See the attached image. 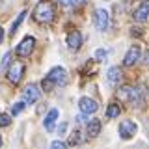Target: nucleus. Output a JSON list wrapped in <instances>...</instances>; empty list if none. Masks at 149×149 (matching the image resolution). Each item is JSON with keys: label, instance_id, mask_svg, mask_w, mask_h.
<instances>
[{"label": "nucleus", "instance_id": "10", "mask_svg": "<svg viewBox=\"0 0 149 149\" xmlns=\"http://www.w3.org/2000/svg\"><path fill=\"white\" fill-rule=\"evenodd\" d=\"M138 60H140V47H130L127 56H125V60H123V63L130 67V65H134Z\"/></svg>", "mask_w": 149, "mask_h": 149}, {"label": "nucleus", "instance_id": "14", "mask_svg": "<svg viewBox=\"0 0 149 149\" xmlns=\"http://www.w3.org/2000/svg\"><path fill=\"white\" fill-rule=\"evenodd\" d=\"M56 119H58V110L52 108L47 114V118H45V129L47 130H52L54 129V123H56Z\"/></svg>", "mask_w": 149, "mask_h": 149}, {"label": "nucleus", "instance_id": "9", "mask_svg": "<svg viewBox=\"0 0 149 149\" xmlns=\"http://www.w3.org/2000/svg\"><path fill=\"white\" fill-rule=\"evenodd\" d=\"M39 95H41V93H39V88H37L36 84H30V86H26L24 91H22V97H24V101L30 102V104L39 99Z\"/></svg>", "mask_w": 149, "mask_h": 149}, {"label": "nucleus", "instance_id": "19", "mask_svg": "<svg viewBox=\"0 0 149 149\" xmlns=\"http://www.w3.org/2000/svg\"><path fill=\"white\" fill-rule=\"evenodd\" d=\"M106 56H108V50H106V49H99L95 52V60H97V62H102V60H106Z\"/></svg>", "mask_w": 149, "mask_h": 149}, {"label": "nucleus", "instance_id": "2", "mask_svg": "<svg viewBox=\"0 0 149 149\" xmlns=\"http://www.w3.org/2000/svg\"><path fill=\"white\" fill-rule=\"evenodd\" d=\"M54 17H56V6L50 2V0H41V2L36 6L34 19L37 22H52Z\"/></svg>", "mask_w": 149, "mask_h": 149}, {"label": "nucleus", "instance_id": "5", "mask_svg": "<svg viewBox=\"0 0 149 149\" xmlns=\"http://www.w3.org/2000/svg\"><path fill=\"white\" fill-rule=\"evenodd\" d=\"M34 45H36V39L34 37H24L21 43L17 45V54L19 56H30V52L34 50Z\"/></svg>", "mask_w": 149, "mask_h": 149}, {"label": "nucleus", "instance_id": "18", "mask_svg": "<svg viewBox=\"0 0 149 149\" xmlns=\"http://www.w3.org/2000/svg\"><path fill=\"white\" fill-rule=\"evenodd\" d=\"M24 17H26V11H21V15H19V17L15 19V22L11 24V34H15V32H17V28L21 26V22L24 21Z\"/></svg>", "mask_w": 149, "mask_h": 149}, {"label": "nucleus", "instance_id": "25", "mask_svg": "<svg viewBox=\"0 0 149 149\" xmlns=\"http://www.w3.org/2000/svg\"><path fill=\"white\" fill-rule=\"evenodd\" d=\"M2 41H4V30L0 28V43H2Z\"/></svg>", "mask_w": 149, "mask_h": 149}, {"label": "nucleus", "instance_id": "15", "mask_svg": "<svg viewBox=\"0 0 149 149\" xmlns=\"http://www.w3.org/2000/svg\"><path fill=\"white\" fill-rule=\"evenodd\" d=\"M106 78H108V84H118L119 82V78H121V71H119V67H110L108 69V74H106Z\"/></svg>", "mask_w": 149, "mask_h": 149}, {"label": "nucleus", "instance_id": "3", "mask_svg": "<svg viewBox=\"0 0 149 149\" xmlns=\"http://www.w3.org/2000/svg\"><path fill=\"white\" fill-rule=\"evenodd\" d=\"M24 77V63L22 62H13L8 69V80L13 84H19Z\"/></svg>", "mask_w": 149, "mask_h": 149}, {"label": "nucleus", "instance_id": "11", "mask_svg": "<svg viewBox=\"0 0 149 149\" xmlns=\"http://www.w3.org/2000/svg\"><path fill=\"white\" fill-rule=\"evenodd\" d=\"M80 45H82L80 32H71V34L67 36V47H69V49H73V50H78V49H80Z\"/></svg>", "mask_w": 149, "mask_h": 149}, {"label": "nucleus", "instance_id": "4", "mask_svg": "<svg viewBox=\"0 0 149 149\" xmlns=\"http://www.w3.org/2000/svg\"><path fill=\"white\" fill-rule=\"evenodd\" d=\"M136 130H138V127H136V123H132V121H123V123H119V136L123 138V140H130L136 134Z\"/></svg>", "mask_w": 149, "mask_h": 149}, {"label": "nucleus", "instance_id": "24", "mask_svg": "<svg viewBox=\"0 0 149 149\" xmlns=\"http://www.w3.org/2000/svg\"><path fill=\"white\" fill-rule=\"evenodd\" d=\"M86 0H69V4H84Z\"/></svg>", "mask_w": 149, "mask_h": 149}, {"label": "nucleus", "instance_id": "21", "mask_svg": "<svg viewBox=\"0 0 149 149\" xmlns=\"http://www.w3.org/2000/svg\"><path fill=\"white\" fill-rule=\"evenodd\" d=\"M11 123V118L8 114H0V127H8Z\"/></svg>", "mask_w": 149, "mask_h": 149}, {"label": "nucleus", "instance_id": "13", "mask_svg": "<svg viewBox=\"0 0 149 149\" xmlns=\"http://www.w3.org/2000/svg\"><path fill=\"white\" fill-rule=\"evenodd\" d=\"M101 132V121L99 119H91L88 123V138H97Z\"/></svg>", "mask_w": 149, "mask_h": 149}, {"label": "nucleus", "instance_id": "7", "mask_svg": "<svg viewBox=\"0 0 149 149\" xmlns=\"http://www.w3.org/2000/svg\"><path fill=\"white\" fill-rule=\"evenodd\" d=\"M95 26H97L99 32H104L106 28H108V11H106V9L99 8L95 11Z\"/></svg>", "mask_w": 149, "mask_h": 149}, {"label": "nucleus", "instance_id": "1", "mask_svg": "<svg viewBox=\"0 0 149 149\" xmlns=\"http://www.w3.org/2000/svg\"><path fill=\"white\" fill-rule=\"evenodd\" d=\"M67 82V73H65L63 67H54L50 69L49 74L43 78V90L45 91H50L54 86H65Z\"/></svg>", "mask_w": 149, "mask_h": 149}, {"label": "nucleus", "instance_id": "23", "mask_svg": "<svg viewBox=\"0 0 149 149\" xmlns=\"http://www.w3.org/2000/svg\"><path fill=\"white\" fill-rule=\"evenodd\" d=\"M9 60H11V54H6V56H4L2 63H0V69H6L8 65H9Z\"/></svg>", "mask_w": 149, "mask_h": 149}, {"label": "nucleus", "instance_id": "6", "mask_svg": "<svg viewBox=\"0 0 149 149\" xmlns=\"http://www.w3.org/2000/svg\"><path fill=\"white\" fill-rule=\"evenodd\" d=\"M78 108L84 116H90V114H95L97 112V102L90 99V97H82L80 101H78Z\"/></svg>", "mask_w": 149, "mask_h": 149}, {"label": "nucleus", "instance_id": "8", "mask_svg": "<svg viewBox=\"0 0 149 149\" xmlns=\"http://www.w3.org/2000/svg\"><path fill=\"white\" fill-rule=\"evenodd\" d=\"M118 95L123 101H127V102H136V99H138V90H136V88H132V86H123V88H119Z\"/></svg>", "mask_w": 149, "mask_h": 149}, {"label": "nucleus", "instance_id": "16", "mask_svg": "<svg viewBox=\"0 0 149 149\" xmlns=\"http://www.w3.org/2000/svg\"><path fill=\"white\" fill-rule=\"evenodd\" d=\"M82 142H84L82 132H80V130H74V132L71 134V138H69V143H71V146H80Z\"/></svg>", "mask_w": 149, "mask_h": 149}, {"label": "nucleus", "instance_id": "22", "mask_svg": "<svg viewBox=\"0 0 149 149\" xmlns=\"http://www.w3.org/2000/svg\"><path fill=\"white\" fill-rule=\"evenodd\" d=\"M50 149H67V146L63 142H60V140H56V142L50 143Z\"/></svg>", "mask_w": 149, "mask_h": 149}, {"label": "nucleus", "instance_id": "26", "mask_svg": "<svg viewBox=\"0 0 149 149\" xmlns=\"http://www.w3.org/2000/svg\"><path fill=\"white\" fill-rule=\"evenodd\" d=\"M0 146H2V136H0Z\"/></svg>", "mask_w": 149, "mask_h": 149}, {"label": "nucleus", "instance_id": "20", "mask_svg": "<svg viewBox=\"0 0 149 149\" xmlns=\"http://www.w3.org/2000/svg\"><path fill=\"white\" fill-rule=\"evenodd\" d=\"M22 110H24V102H17V104L11 106V114H13V116H19Z\"/></svg>", "mask_w": 149, "mask_h": 149}, {"label": "nucleus", "instance_id": "17", "mask_svg": "<svg viewBox=\"0 0 149 149\" xmlns=\"http://www.w3.org/2000/svg\"><path fill=\"white\" fill-rule=\"evenodd\" d=\"M119 112H121L119 104H116V102H112V104L108 106V110H106V116H108V118H118V116H119Z\"/></svg>", "mask_w": 149, "mask_h": 149}, {"label": "nucleus", "instance_id": "12", "mask_svg": "<svg viewBox=\"0 0 149 149\" xmlns=\"http://www.w3.org/2000/svg\"><path fill=\"white\" fill-rule=\"evenodd\" d=\"M147 13H149V4L143 0V4L134 11V19H136L138 22H146L147 21Z\"/></svg>", "mask_w": 149, "mask_h": 149}]
</instances>
